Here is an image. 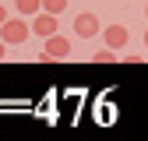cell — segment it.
<instances>
[{"label":"cell","mask_w":148,"mask_h":141,"mask_svg":"<svg viewBox=\"0 0 148 141\" xmlns=\"http://www.w3.org/2000/svg\"><path fill=\"white\" fill-rule=\"evenodd\" d=\"M18 14H39L42 11V0H14Z\"/></svg>","instance_id":"cell-6"},{"label":"cell","mask_w":148,"mask_h":141,"mask_svg":"<svg viewBox=\"0 0 148 141\" xmlns=\"http://www.w3.org/2000/svg\"><path fill=\"white\" fill-rule=\"evenodd\" d=\"M92 60H95V64H113V60H116V49L102 46V49H95V53H92Z\"/></svg>","instance_id":"cell-7"},{"label":"cell","mask_w":148,"mask_h":141,"mask_svg":"<svg viewBox=\"0 0 148 141\" xmlns=\"http://www.w3.org/2000/svg\"><path fill=\"white\" fill-rule=\"evenodd\" d=\"M145 42H148V32H145Z\"/></svg>","instance_id":"cell-12"},{"label":"cell","mask_w":148,"mask_h":141,"mask_svg":"<svg viewBox=\"0 0 148 141\" xmlns=\"http://www.w3.org/2000/svg\"><path fill=\"white\" fill-rule=\"evenodd\" d=\"M28 35H32V28H28L25 18H7V21L0 25V42H4V46H11V42H25Z\"/></svg>","instance_id":"cell-1"},{"label":"cell","mask_w":148,"mask_h":141,"mask_svg":"<svg viewBox=\"0 0 148 141\" xmlns=\"http://www.w3.org/2000/svg\"><path fill=\"white\" fill-rule=\"evenodd\" d=\"M74 32H78L81 39H95V35L102 32L99 28V18L95 14H78V18H74Z\"/></svg>","instance_id":"cell-4"},{"label":"cell","mask_w":148,"mask_h":141,"mask_svg":"<svg viewBox=\"0 0 148 141\" xmlns=\"http://www.w3.org/2000/svg\"><path fill=\"white\" fill-rule=\"evenodd\" d=\"M4 57H7V46H4V42H0V60H4Z\"/></svg>","instance_id":"cell-9"},{"label":"cell","mask_w":148,"mask_h":141,"mask_svg":"<svg viewBox=\"0 0 148 141\" xmlns=\"http://www.w3.org/2000/svg\"><path fill=\"white\" fill-rule=\"evenodd\" d=\"M145 18H148V4H145Z\"/></svg>","instance_id":"cell-11"},{"label":"cell","mask_w":148,"mask_h":141,"mask_svg":"<svg viewBox=\"0 0 148 141\" xmlns=\"http://www.w3.org/2000/svg\"><path fill=\"white\" fill-rule=\"evenodd\" d=\"M42 11L46 14H64L67 11V0H42Z\"/></svg>","instance_id":"cell-8"},{"label":"cell","mask_w":148,"mask_h":141,"mask_svg":"<svg viewBox=\"0 0 148 141\" xmlns=\"http://www.w3.org/2000/svg\"><path fill=\"white\" fill-rule=\"evenodd\" d=\"M71 57V39H64V35H49L39 60H67Z\"/></svg>","instance_id":"cell-2"},{"label":"cell","mask_w":148,"mask_h":141,"mask_svg":"<svg viewBox=\"0 0 148 141\" xmlns=\"http://www.w3.org/2000/svg\"><path fill=\"white\" fill-rule=\"evenodd\" d=\"M99 35H102V42H106L109 49H120V46H123L127 39H131V35H127V28H123V25H109V28H102Z\"/></svg>","instance_id":"cell-5"},{"label":"cell","mask_w":148,"mask_h":141,"mask_svg":"<svg viewBox=\"0 0 148 141\" xmlns=\"http://www.w3.org/2000/svg\"><path fill=\"white\" fill-rule=\"evenodd\" d=\"M35 35H42V39H49V35H57V14H46V11H39L32 18V25H28Z\"/></svg>","instance_id":"cell-3"},{"label":"cell","mask_w":148,"mask_h":141,"mask_svg":"<svg viewBox=\"0 0 148 141\" xmlns=\"http://www.w3.org/2000/svg\"><path fill=\"white\" fill-rule=\"evenodd\" d=\"M4 21H7V11H4V7H0V25H4Z\"/></svg>","instance_id":"cell-10"}]
</instances>
